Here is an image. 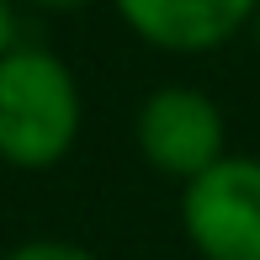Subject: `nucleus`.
<instances>
[{"instance_id":"nucleus-6","label":"nucleus","mask_w":260,"mask_h":260,"mask_svg":"<svg viewBox=\"0 0 260 260\" xmlns=\"http://www.w3.org/2000/svg\"><path fill=\"white\" fill-rule=\"evenodd\" d=\"M16 48V11H11V0H0V58Z\"/></svg>"},{"instance_id":"nucleus-8","label":"nucleus","mask_w":260,"mask_h":260,"mask_svg":"<svg viewBox=\"0 0 260 260\" xmlns=\"http://www.w3.org/2000/svg\"><path fill=\"white\" fill-rule=\"evenodd\" d=\"M250 27H255V43H260V11H255V21H250Z\"/></svg>"},{"instance_id":"nucleus-7","label":"nucleus","mask_w":260,"mask_h":260,"mask_svg":"<svg viewBox=\"0 0 260 260\" xmlns=\"http://www.w3.org/2000/svg\"><path fill=\"white\" fill-rule=\"evenodd\" d=\"M27 6H43V11H75V6H90V0H27Z\"/></svg>"},{"instance_id":"nucleus-4","label":"nucleus","mask_w":260,"mask_h":260,"mask_svg":"<svg viewBox=\"0 0 260 260\" xmlns=\"http://www.w3.org/2000/svg\"><path fill=\"white\" fill-rule=\"evenodd\" d=\"M117 16L165 53H207L255 21L260 0H112Z\"/></svg>"},{"instance_id":"nucleus-5","label":"nucleus","mask_w":260,"mask_h":260,"mask_svg":"<svg viewBox=\"0 0 260 260\" xmlns=\"http://www.w3.org/2000/svg\"><path fill=\"white\" fill-rule=\"evenodd\" d=\"M6 260H101V255L80 250V244H69V239H27V244H16Z\"/></svg>"},{"instance_id":"nucleus-2","label":"nucleus","mask_w":260,"mask_h":260,"mask_svg":"<svg viewBox=\"0 0 260 260\" xmlns=\"http://www.w3.org/2000/svg\"><path fill=\"white\" fill-rule=\"evenodd\" d=\"M181 223L202 260H260V159L223 154L186 181Z\"/></svg>"},{"instance_id":"nucleus-3","label":"nucleus","mask_w":260,"mask_h":260,"mask_svg":"<svg viewBox=\"0 0 260 260\" xmlns=\"http://www.w3.org/2000/svg\"><path fill=\"white\" fill-rule=\"evenodd\" d=\"M138 149L170 181H197L207 165L223 159V112L218 101L191 85H159L138 106Z\"/></svg>"},{"instance_id":"nucleus-1","label":"nucleus","mask_w":260,"mask_h":260,"mask_svg":"<svg viewBox=\"0 0 260 260\" xmlns=\"http://www.w3.org/2000/svg\"><path fill=\"white\" fill-rule=\"evenodd\" d=\"M80 138V85L48 48H11L0 58V159L48 170Z\"/></svg>"}]
</instances>
